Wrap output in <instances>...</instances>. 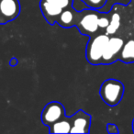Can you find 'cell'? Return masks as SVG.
<instances>
[{
  "instance_id": "7a4b0ae2",
  "label": "cell",
  "mask_w": 134,
  "mask_h": 134,
  "mask_svg": "<svg viewBox=\"0 0 134 134\" xmlns=\"http://www.w3.org/2000/svg\"><path fill=\"white\" fill-rule=\"evenodd\" d=\"M124 85L119 80L109 78L105 80L99 88L101 99L109 107H116L119 104L124 95Z\"/></svg>"
},
{
  "instance_id": "9a60e30c",
  "label": "cell",
  "mask_w": 134,
  "mask_h": 134,
  "mask_svg": "<svg viewBox=\"0 0 134 134\" xmlns=\"http://www.w3.org/2000/svg\"><path fill=\"white\" fill-rule=\"evenodd\" d=\"M107 131L110 134L119 133V130L118 126L115 124H113V123H108V124H107Z\"/></svg>"
},
{
  "instance_id": "8fae6325",
  "label": "cell",
  "mask_w": 134,
  "mask_h": 134,
  "mask_svg": "<svg viewBox=\"0 0 134 134\" xmlns=\"http://www.w3.org/2000/svg\"><path fill=\"white\" fill-rule=\"evenodd\" d=\"M119 61L124 63H134V38H130L124 42L119 55Z\"/></svg>"
},
{
  "instance_id": "30bf717a",
  "label": "cell",
  "mask_w": 134,
  "mask_h": 134,
  "mask_svg": "<svg viewBox=\"0 0 134 134\" xmlns=\"http://www.w3.org/2000/svg\"><path fill=\"white\" fill-rule=\"evenodd\" d=\"M71 119L66 115L49 126L50 133H70L71 132Z\"/></svg>"
},
{
  "instance_id": "9c48e42d",
  "label": "cell",
  "mask_w": 134,
  "mask_h": 134,
  "mask_svg": "<svg viewBox=\"0 0 134 134\" xmlns=\"http://www.w3.org/2000/svg\"><path fill=\"white\" fill-rule=\"evenodd\" d=\"M76 16H77V11L75 9L73 6L70 8H66L63 13L60 15V17L58 18L57 23L59 26H61L62 28L64 29H69L75 26V20H76Z\"/></svg>"
},
{
  "instance_id": "e0dca14e",
  "label": "cell",
  "mask_w": 134,
  "mask_h": 134,
  "mask_svg": "<svg viewBox=\"0 0 134 134\" xmlns=\"http://www.w3.org/2000/svg\"><path fill=\"white\" fill-rule=\"evenodd\" d=\"M132 131L134 132V119H133V121H132Z\"/></svg>"
},
{
  "instance_id": "6da1fadb",
  "label": "cell",
  "mask_w": 134,
  "mask_h": 134,
  "mask_svg": "<svg viewBox=\"0 0 134 134\" xmlns=\"http://www.w3.org/2000/svg\"><path fill=\"white\" fill-rule=\"evenodd\" d=\"M100 14L98 10L93 8L77 11L75 27L78 29L79 32L83 35L88 36L89 38L93 37L101 32L98 25Z\"/></svg>"
},
{
  "instance_id": "4fadbf2b",
  "label": "cell",
  "mask_w": 134,
  "mask_h": 134,
  "mask_svg": "<svg viewBox=\"0 0 134 134\" xmlns=\"http://www.w3.org/2000/svg\"><path fill=\"white\" fill-rule=\"evenodd\" d=\"M88 8H93V9L99 10L106 5L108 0H81Z\"/></svg>"
},
{
  "instance_id": "52a82bcc",
  "label": "cell",
  "mask_w": 134,
  "mask_h": 134,
  "mask_svg": "<svg viewBox=\"0 0 134 134\" xmlns=\"http://www.w3.org/2000/svg\"><path fill=\"white\" fill-rule=\"evenodd\" d=\"M20 13L19 0H0V25L13 21Z\"/></svg>"
},
{
  "instance_id": "5b68a950",
  "label": "cell",
  "mask_w": 134,
  "mask_h": 134,
  "mask_svg": "<svg viewBox=\"0 0 134 134\" xmlns=\"http://www.w3.org/2000/svg\"><path fill=\"white\" fill-rule=\"evenodd\" d=\"M124 42V39L120 37H118V36L109 37V40H108L106 48H105L104 53H103L101 64L108 65L119 61Z\"/></svg>"
},
{
  "instance_id": "7c38bea8",
  "label": "cell",
  "mask_w": 134,
  "mask_h": 134,
  "mask_svg": "<svg viewBox=\"0 0 134 134\" xmlns=\"http://www.w3.org/2000/svg\"><path fill=\"white\" fill-rule=\"evenodd\" d=\"M121 24V18L119 13L116 9H112L110 12V22L108 27L106 29V33L108 36H113L115 33H117V31L119 30V29L120 28Z\"/></svg>"
},
{
  "instance_id": "5bb4252c",
  "label": "cell",
  "mask_w": 134,
  "mask_h": 134,
  "mask_svg": "<svg viewBox=\"0 0 134 134\" xmlns=\"http://www.w3.org/2000/svg\"><path fill=\"white\" fill-rule=\"evenodd\" d=\"M110 22V12L109 13H101L98 19V25L101 30H106Z\"/></svg>"
},
{
  "instance_id": "2e32d148",
  "label": "cell",
  "mask_w": 134,
  "mask_h": 134,
  "mask_svg": "<svg viewBox=\"0 0 134 134\" xmlns=\"http://www.w3.org/2000/svg\"><path fill=\"white\" fill-rule=\"evenodd\" d=\"M17 63H18L17 58H11V59H10V62H9L10 66H15V65H17Z\"/></svg>"
},
{
  "instance_id": "277c9868",
  "label": "cell",
  "mask_w": 134,
  "mask_h": 134,
  "mask_svg": "<svg viewBox=\"0 0 134 134\" xmlns=\"http://www.w3.org/2000/svg\"><path fill=\"white\" fill-rule=\"evenodd\" d=\"M73 3L74 0H41L40 8L46 21L52 26L66 8L73 6Z\"/></svg>"
},
{
  "instance_id": "ba28073f",
  "label": "cell",
  "mask_w": 134,
  "mask_h": 134,
  "mask_svg": "<svg viewBox=\"0 0 134 134\" xmlns=\"http://www.w3.org/2000/svg\"><path fill=\"white\" fill-rule=\"evenodd\" d=\"M71 119V132L70 133H89L91 126V116L79 109L76 113L70 117Z\"/></svg>"
},
{
  "instance_id": "8992f818",
  "label": "cell",
  "mask_w": 134,
  "mask_h": 134,
  "mask_svg": "<svg viewBox=\"0 0 134 134\" xmlns=\"http://www.w3.org/2000/svg\"><path fill=\"white\" fill-rule=\"evenodd\" d=\"M65 116V108L58 101H52L44 107L41 115V122L46 126H51Z\"/></svg>"
},
{
  "instance_id": "3957f363",
  "label": "cell",
  "mask_w": 134,
  "mask_h": 134,
  "mask_svg": "<svg viewBox=\"0 0 134 134\" xmlns=\"http://www.w3.org/2000/svg\"><path fill=\"white\" fill-rule=\"evenodd\" d=\"M109 40V36L105 33L97 34L89 38L86 48V58L92 65H100L105 48Z\"/></svg>"
}]
</instances>
